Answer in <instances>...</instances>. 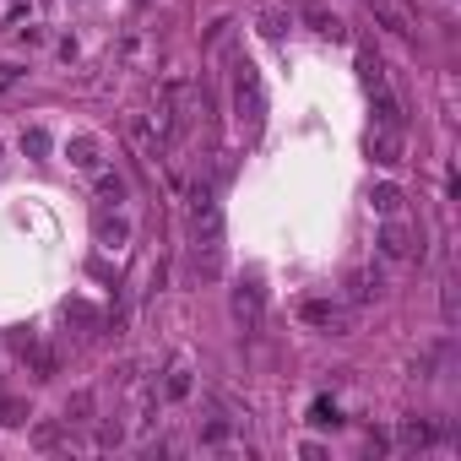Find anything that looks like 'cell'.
Masks as SVG:
<instances>
[{"label":"cell","mask_w":461,"mask_h":461,"mask_svg":"<svg viewBox=\"0 0 461 461\" xmlns=\"http://www.w3.org/2000/svg\"><path fill=\"white\" fill-rule=\"evenodd\" d=\"M93 234H98V245L104 250H114V256H125L131 250V212L125 206H98V217H93Z\"/></svg>","instance_id":"8992f818"},{"label":"cell","mask_w":461,"mask_h":461,"mask_svg":"<svg viewBox=\"0 0 461 461\" xmlns=\"http://www.w3.org/2000/svg\"><path fill=\"white\" fill-rule=\"evenodd\" d=\"M190 245H222V206L212 185L190 190Z\"/></svg>","instance_id":"7a4b0ae2"},{"label":"cell","mask_w":461,"mask_h":461,"mask_svg":"<svg viewBox=\"0 0 461 461\" xmlns=\"http://www.w3.org/2000/svg\"><path fill=\"white\" fill-rule=\"evenodd\" d=\"M375 245H380V256H385V261H407V256H412V234H407V222H402V217H385V228H380V240H375Z\"/></svg>","instance_id":"30bf717a"},{"label":"cell","mask_w":461,"mask_h":461,"mask_svg":"<svg viewBox=\"0 0 461 461\" xmlns=\"http://www.w3.org/2000/svg\"><path fill=\"white\" fill-rule=\"evenodd\" d=\"M23 152H28V158H50V131H44V125H28V131H23Z\"/></svg>","instance_id":"603a6c76"},{"label":"cell","mask_w":461,"mask_h":461,"mask_svg":"<svg viewBox=\"0 0 461 461\" xmlns=\"http://www.w3.org/2000/svg\"><path fill=\"white\" fill-rule=\"evenodd\" d=\"M158 380V396L163 402H190L195 396V364H190V353H168V364H163V375H152Z\"/></svg>","instance_id":"277c9868"},{"label":"cell","mask_w":461,"mask_h":461,"mask_svg":"<svg viewBox=\"0 0 461 461\" xmlns=\"http://www.w3.org/2000/svg\"><path fill=\"white\" fill-rule=\"evenodd\" d=\"M439 310H445V321H456V283L439 288Z\"/></svg>","instance_id":"484cf974"},{"label":"cell","mask_w":461,"mask_h":461,"mask_svg":"<svg viewBox=\"0 0 461 461\" xmlns=\"http://www.w3.org/2000/svg\"><path fill=\"white\" fill-rule=\"evenodd\" d=\"M310 423H315V429H337V423H342V418H337V402H315V407H310Z\"/></svg>","instance_id":"d4e9b609"},{"label":"cell","mask_w":461,"mask_h":461,"mask_svg":"<svg viewBox=\"0 0 461 461\" xmlns=\"http://www.w3.org/2000/svg\"><path fill=\"white\" fill-rule=\"evenodd\" d=\"M228 304H234V321H240V326H261L267 294H261V283H240V288H234V299H228Z\"/></svg>","instance_id":"9c48e42d"},{"label":"cell","mask_w":461,"mask_h":461,"mask_svg":"<svg viewBox=\"0 0 461 461\" xmlns=\"http://www.w3.org/2000/svg\"><path fill=\"white\" fill-rule=\"evenodd\" d=\"M369 158L380 163V168H396L402 163V131H369Z\"/></svg>","instance_id":"7c38bea8"},{"label":"cell","mask_w":461,"mask_h":461,"mask_svg":"<svg viewBox=\"0 0 461 461\" xmlns=\"http://www.w3.org/2000/svg\"><path fill=\"white\" fill-rule=\"evenodd\" d=\"M12 348H17V358H23L39 380H50V375H55V358H50V348H44V337H39V331H28V326H23V331H12Z\"/></svg>","instance_id":"ba28073f"},{"label":"cell","mask_w":461,"mask_h":461,"mask_svg":"<svg viewBox=\"0 0 461 461\" xmlns=\"http://www.w3.org/2000/svg\"><path fill=\"white\" fill-rule=\"evenodd\" d=\"M66 445V423L60 418H39L33 423V450H60Z\"/></svg>","instance_id":"ac0fdd59"},{"label":"cell","mask_w":461,"mask_h":461,"mask_svg":"<svg viewBox=\"0 0 461 461\" xmlns=\"http://www.w3.org/2000/svg\"><path fill=\"white\" fill-rule=\"evenodd\" d=\"M256 28H261L267 39H288V28H294V17H288L283 6H261V12H256Z\"/></svg>","instance_id":"e0dca14e"},{"label":"cell","mask_w":461,"mask_h":461,"mask_svg":"<svg viewBox=\"0 0 461 461\" xmlns=\"http://www.w3.org/2000/svg\"><path fill=\"white\" fill-rule=\"evenodd\" d=\"M17 44H28V50H33V44H44V33H39V28L28 23V28H17Z\"/></svg>","instance_id":"4316f807"},{"label":"cell","mask_w":461,"mask_h":461,"mask_svg":"<svg viewBox=\"0 0 461 461\" xmlns=\"http://www.w3.org/2000/svg\"><path fill=\"white\" fill-rule=\"evenodd\" d=\"M375 125L380 131H402V104L391 93H375Z\"/></svg>","instance_id":"d6986e66"},{"label":"cell","mask_w":461,"mask_h":461,"mask_svg":"<svg viewBox=\"0 0 461 461\" xmlns=\"http://www.w3.org/2000/svg\"><path fill=\"white\" fill-rule=\"evenodd\" d=\"M234 109H240V125L250 136H261V125H267V93H261V71L250 60H234Z\"/></svg>","instance_id":"6da1fadb"},{"label":"cell","mask_w":461,"mask_h":461,"mask_svg":"<svg viewBox=\"0 0 461 461\" xmlns=\"http://www.w3.org/2000/svg\"><path fill=\"white\" fill-rule=\"evenodd\" d=\"M364 6H369V12H375V17H380L385 28H391V33H402V39L412 33V28H407V17H402V12L391 6V0H364Z\"/></svg>","instance_id":"44dd1931"},{"label":"cell","mask_w":461,"mask_h":461,"mask_svg":"<svg viewBox=\"0 0 461 461\" xmlns=\"http://www.w3.org/2000/svg\"><path fill=\"white\" fill-rule=\"evenodd\" d=\"M396 445H402V450H450V423L402 418V423H396Z\"/></svg>","instance_id":"5b68a950"},{"label":"cell","mask_w":461,"mask_h":461,"mask_svg":"<svg viewBox=\"0 0 461 461\" xmlns=\"http://www.w3.org/2000/svg\"><path fill=\"white\" fill-rule=\"evenodd\" d=\"M0 423H6V429L28 423V402H17V396H6V391H0Z\"/></svg>","instance_id":"cb8c5ba5"},{"label":"cell","mask_w":461,"mask_h":461,"mask_svg":"<svg viewBox=\"0 0 461 461\" xmlns=\"http://www.w3.org/2000/svg\"><path fill=\"white\" fill-rule=\"evenodd\" d=\"M222 245H195V277L201 283H222Z\"/></svg>","instance_id":"2e32d148"},{"label":"cell","mask_w":461,"mask_h":461,"mask_svg":"<svg viewBox=\"0 0 461 461\" xmlns=\"http://www.w3.org/2000/svg\"><path fill=\"white\" fill-rule=\"evenodd\" d=\"M310 23H315V33H321V39H331V44H342V39H348V23H342V17H331V12H310Z\"/></svg>","instance_id":"7402d4cb"},{"label":"cell","mask_w":461,"mask_h":461,"mask_svg":"<svg viewBox=\"0 0 461 461\" xmlns=\"http://www.w3.org/2000/svg\"><path fill=\"white\" fill-rule=\"evenodd\" d=\"M66 163H71L77 174H104V141H98L93 131H77V136L66 141Z\"/></svg>","instance_id":"52a82bcc"},{"label":"cell","mask_w":461,"mask_h":461,"mask_svg":"<svg viewBox=\"0 0 461 461\" xmlns=\"http://www.w3.org/2000/svg\"><path fill=\"white\" fill-rule=\"evenodd\" d=\"M66 429H82V423H98V391H71V402H66V418H60Z\"/></svg>","instance_id":"4fadbf2b"},{"label":"cell","mask_w":461,"mask_h":461,"mask_svg":"<svg viewBox=\"0 0 461 461\" xmlns=\"http://www.w3.org/2000/svg\"><path fill=\"white\" fill-rule=\"evenodd\" d=\"M93 179H98V206H125V201H131L125 174H109V168H104V174H93Z\"/></svg>","instance_id":"9a60e30c"},{"label":"cell","mask_w":461,"mask_h":461,"mask_svg":"<svg viewBox=\"0 0 461 461\" xmlns=\"http://www.w3.org/2000/svg\"><path fill=\"white\" fill-rule=\"evenodd\" d=\"M358 82L369 87V98H375V93H391V82H385V60H380L369 44H358Z\"/></svg>","instance_id":"8fae6325"},{"label":"cell","mask_w":461,"mask_h":461,"mask_svg":"<svg viewBox=\"0 0 461 461\" xmlns=\"http://www.w3.org/2000/svg\"><path fill=\"white\" fill-rule=\"evenodd\" d=\"M380 294H385V277H380L375 267H364V272L348 277V299H353V304H375Z\"/></svg>","instance_id":"5bb4252c"},{"label":"cell","mask_w":461,"mask_h":461,"mask_svg":"<svg viewBox=\"0 0 461 461\" xmlns=\"http://www.w3.org/2000/svg\"><path fill=\"white\" fill-rule=\"evenodd\" d=\"M299 321L310 331H326V337H353V310L342 299H304L299 304Z\"/></svg>","instance_id":"3957f363"},{"label":"cell","mask_w":461,"mask_h":461,"mask_svg":"<svg viewBox=\"0 0 461 461\" xmlns=\"http://www.w3.org/2000/svg\"><path fill=\"white\" fill-rule=\"evenodd\" d=\"M369 206H375L380 217H402V190H396V185H375V190H369Z\"/></svg>","instance_id":"ffe728a7"}]
</instances>
